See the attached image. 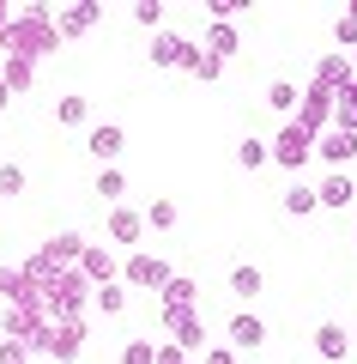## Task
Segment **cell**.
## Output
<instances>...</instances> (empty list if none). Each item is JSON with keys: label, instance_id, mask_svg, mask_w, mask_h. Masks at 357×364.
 Returning a JSON list of instances; mask_svg holds the SVG:
<instances>
[{"label": "cell", "instance_id": "cell-43", "mask_svg": "<svg viewBox=\"0 0 357 364\" xmlns=\"http://www.w3.org/2000/svg\"><path fill=\"white\" fill-rule=\"evenodd\" d=\"M188 364H200V358H188Z\"/></svg>", "mask_w": 357, "mask_h": 364}, {"label": "cell", "instance_id": "cell-41", "mask_svg": "<svg viewBox=\"0 0 357 364\" xmlns=\"http://www.w3.org/2000/svg\"><path fill=\"white\" fill-rule=\"evenodd\" d=\"M351 243H357V219H351Z\"/></svg>", "mask_w": 357, "mask_h": 364}, {"label": "cell", "instance_id": "cell-27", "mask_svg": "<svg viewBox=\"0 0 357 364\" xmlns=\"http://www.w3.org/2000/svg\"><path fill=\"white\" fill-rule=\"evenodd\" d=\"M97 195L109 200V207H128V176H121V170L109 164V170H103V176H97Z\"/></svg>", "mask_w": 357, "mask_h": 364}, {"label": "cell", "instance_id": "cell-33", "mask_svg": "<svg viewBox=\"0 0 357 364\" xmlns=\"http://www.w3.org/2000/svg\"><path fill=\"white\" fill-rule=\"evenodd\" d=\"M333 128L357 134V97H339V104H333Z\"/></svg>", "mask_w": 357, "mask_h": 364}, {"label": "cell", "instance_id": "cell-40", "mask_svg": "<svg viewBox=\"0 0 357 364\" xmlns=\"http://www.w3.org/2000/svg\"><path fill=\"white\" fill-rule=\"evenodd\" d=\"M6 25H13V13H6V0H0V37H6Z\"/></svg>", "mask_w": 357, "mask_h": 364}, {"label": "cell", "instance_id": "cell-9", "mask_svg": "<svg viewBox=\"0 0 357 364\" xmlns=\"http://www.w3.org/2000/svg\"><path fill=\"white\" fill-rule=\"evenodd\" d=\"M79 273H85L91 286H115V279H121V261H115V249L85 243V255H79Z\"/></svg>", "mask_w": 357, "mask_h": 364}, {"label": "cell", "instance_id": "cell-8", "mask_svg": "<svg viewBox=\"0 0 357 364\" xmlns=\"http://www.w3.org/2000/svg\"><path fill=\"white\" fill-rule=\"evenodd\" d=\"M315 79H321L327 91H339V97H345V91L357 85V61H351L345 49H333V55H321V61H315Z\"/></svg>", "mask_w": 357, "mask_h": 364}, {"label": "cell", "instance_id": "cell-22", "mask_svg": "<svg viewBox=\"0 0 357 364\" xmlns=\"http://www.w3.org/2000/svg\"><path fill=\"white\" fill-rule=\"evenodd\" d=\"M260 291H267V273H260V267H248V261H243V267H230V298H260Z\"/></svg>", "mask_w": 357, "mask_h": 364}, {"label": "cell", "instance_id": "cell-1", "mask_svg": "<svg viewBox=\"0 0 357 364\" xmlns=\"http://www.w3.org/2000/svg\"><path fill=\"white\" fill-rule=\"evenodd\" d=\"M61 25H55V6L49 0H31L25 13H13L6 37H0V55H25V61H43V55L61 49Z\"/></svg>", "mask_w": 357, "mask_h": 364}, {"label": "cell", "instance_id": "cell-18", "mask_svg": "<svg viewBox=\"0 0 357 364\" xmlns=\"http://www.w3.org/2000/svg\"><path fill=\"white\" fill-rule=\"evenodd\" d=\"M25 298H43V291L25 279V267H0V304L13 310V304H25Z\"/></svg>", "mask_w": 357, "mask_h": 364}, {"label": "cell", "instance_id": "cell-31", "mask_svg": "<svg viewBox=\"0 0 357 364\" xmlns=\"http://www.w3.org/2000/svg\"><path fill=\"white\" fill-rule=\"evenodd\" d=\"M133 25H145L158 37V31H164V0H133Z\"/></svg>", "mask_w": 357, "mask_h": 364}, {"label": "cell", "instance_id": "cell-2", "mask_svg": "<svg viewBox=\"0 0 357 364\" xmlns=\"http://www.w3.org/2000/svg\"><path fill=\"white\" fill-rule=\"evenodd\" d=\"M97 298V286H91L79 267H61L43 286V310H49V322H85V304Z\"/></svg>", "mask_w": 357, "mask_h": 364}, {"label": "cell", "instance_id": "cell-13", "mask_svg": "<svg viewBox=\"0 0 357 364\" xmlns=\"http://www.w3.org/2000/svg\"><path fill=\"white\" fill-rule=\"evenodd\" d=\"M315 158H321V164H351V158H357V134L327 128V134L315 140Z\"/></svg>", "mask_w": 357, "mask_h": 364}, {"label": "cell", "instance_id": "cell-42", "mask_svg": "<svg viewBox=\"0 0 357 364\" xmlns=\"http://www.w3.org/2000/svg\"><path fill=\"white\" fill-rule=\"evenodd\" d=\"M351 340H357V322H351Z\"/></svg>", "mask_w": 357, "mask_h": 364}, {"label": "cell", "instance_id": "cell-29", "mask_svg": "<svg viewBox=\"0 0 357 364\" xmlns=\"http://www.w3.org/2000/svg\"><path fill=\"white\" fill-rule=\"evenodd\" d=\"M91 304H97L103 316H121V310H128V279H115V286H97V298H91Z\"/></svg>", "mask_w": 357, "mask_h": 364}, {"label": "cell", "instance_id": "cell-39", "mask_svg": "<svg viewBox=\"0 0 357 364\" xmlns=\"http://www.w3.org/2000/svg\"><path fill=\"white\" fill-rule=\"evenodd\" d=\"M6 104H13V85H6V79H0V109H6Z\"/></svg>", "mask_w": 357, "mask_h": 364}, {"label": "cell", "instance_id": "cell-11", "mask_svg": "<svg viewBox=\"0 0 357 364\" xmlns=\"http://www.w3.org/2000/svg\"><path fill=\"white\" fill-rule=\"evenodd\" d=\"M79 352H85V322H55L49 328V358L55 364H79Z\"/></svg>", "mask_w": 357, "mask_h": 364}, {"label": "cell", "instance_id": "cell-7", "mask_svg": "<svg viewBox=\"0 0 357 364\" xmlns=\"http://www.w3.org/2000/svg\"><path fill=\"white\" fill-rule=\"evenodd\" d=\"M164 334H170V346H182V352H200L206 346L200 310H164Z\"/></svg>", "mask_w": 357, "mask_h": 364}, {"label": "cell", "instance_id": "cell-19", "mask_svg": "<svg viewBox=\"0 0 357 364\" xmlns=\"http://www.w3.org/2000/svg\"><path fill=\"white\" fill-rule=\"evenodd\" d=\"M315 195H321V213H339V207H351V195H357V188H351V176H345V170H333V176L321 182Z\"/></svg>", "mask_w": 357, "mask_h": 364}, {"label": "cell", "instance_id": "cell-30", "mask_svg": "<svg viewBox=\"0 0 357 364\" xmlns=\"http://www.w3.org/2000/svg\"><path fill=\"white\" fill-rule=\"evenodd\" d=\"M145 225H152V231H176V200L158 195L152 207H145Z\"/></svg>", "mask_w": 357, "mask_h": 364}, {"label": "cell", "instance_id": "cell-38", "mask_svg": "<svg viewBox=\"0 0 357 364\" xmlns=\"http://www.w3.org/2000/svg\"><path fill=\"white\" fill-rule=\"evenodd\" d=\"M158 364H188V352H182V346H170V340H164V346H158Z\"/></svg>", "mask_w": 357, "mask_h": 364}, {"label": "cell", "instance_id": "cell-20", "mask_svg": "<svg viewBox=\"0 0 357 364\" xmlns=\"http://www.w3.org/2000/svg\"><path fill=\"white\" fill-rule=\"evenodd\" d=\"M0 79L13 85V97H25V91L37 85V61H25V55H6V61H0Z\"/></svg>", "mask_w": 357, "mask_h": 364}, {"label": "cell", "instance_id": "cell-32", "mask_svg": "<svg viewBox=\"0 0 357 364\" xmlns=\"http://www.w3.org/2000/svg\"><path fill=\"white\" fill-rule=\"evenodd\" d=\"M121 364H158V346L152 340H128L121 346Z\"/></svg>", "mask_w": 357, "mask_h": 364}, {"label": "cell", "instance_id": "cell-23", "mask_svg": "<svg viewBox=\"0 0 357 364\" xmlns=\"http://www.w3.org/2000/svg\"><path fill=\"white\" fill-rule=\"evenodd\" d=\"M206 55H218V61H230V55L243 49V37H236V25H206Z\"/></svg>", "mask_w": 357, "mask_h": 364}, {"label": "cell", "instance_id": "cell-12", "mask_svg": "<svg viewBox=\"0 0 357 364\" xmlns=\"http://www.w3.org/2000/svg\"><path fill=\"white\" fill-rule=\"evenodd\" d=\"M309 346H315V352H321V358H327V364H339L345 352L357 346V340H351V328H339V322H321V328H315V340H309Z\"/></svg>", "mask_w": 357, "mask_h": 364}, {"label": "cell", "instance_id": "cell-21", "mask_svg": "<svg viewBox=\"0 0 357 364\" xmlns=\"http://www.w3.org/2000/svg\"><path fill=\"white\" fill-rule=\"evenodd\" d=\"M267 109H273V116H291V122H297V109H303V91H297L291 79H273V85H267Z\"/></svg>", "mask_w": 357, "mask_h": 364}, {"label": "cell", "instance_id": "cell-28", "mask_svg": "<svg viewBox=\"0 0 357 364\" xmlns=\"http://www.w3.org/2000/svg\"><path fill=\"white\" fill-rule=\"evenodd\" d=\"M85 104H91V97H79V91H67L61 104H55V122H61V128H85Z\"/></svg>", "mask_w": 357, "mask_h": 364}, {"label": "cell", "instance_id": "cell-16", "mask_svg": "<svg viewBox=\"0 0 357 364\" xmlns=\"http://www.w3.org/2000/svg\"><path fill=\"white\" fill-rule=\"evenodd\" d=\"M230 346L236 352H255V346H267V322H260V316H230Z\"/></svg>", "mask_w": 357, "mask_h": 364}, {"label": "cell", "instance_id": "cell-24", "mask_svg": "<svg viewBox=\"0 0 357 364\" xmlns=\"http://www.w3.org/2000/svg\"><path fill=\"white\" fill-rule=\"evenodd\" d=\"M285 213H291V219H309V213H321V195L315 188H309V182H291V188H285V200H279Z\"/></svg>", "mask_w": 357, "mask_h": 364}, {"label": "cell", "instance_id": "cell-5", "mask_svg": "<svg viewBox=\"0 0 357 364\" xmlns=\"http://www.w3.org/2000/svg\"><path fill=\"white\" fill-rule=\"evenodd\" d=\"M333 104H339V91H327L321 79H309V91H303V109H297V122H303V128L321 140V134L333 128Z\"/></svg>", "mask_w": 357, "mask_h": 364}, {"label": "cell", "instance_id": "cell-6", "mask_svg": "<svg viewBox=\"0 0 357 364\" xmlns=\"http://www.w3.org/2000/svg\"><path fill=\"white\" fill-rule=\"evenodd\" d=\"M121 279H128V291L133 286H140V291H164L176 273H170L164 255H128V261H121Z\"/></svg>", "mask_w": 357, "mask_h": 364}, {"label": "cell", "instance_id": "cell-10", "mask_svg": "<svg viewBox=\"0 0 357 364\" xmlns=\"http://www.w3.org/2000/svg\"><path fill=\"white\" fill-rule=\"evenodd\" d=\"M103 231H109L115 249H133L152 225H145V213H133V207H109V225H103Z\"/></svg>", "mask_w": 357, "mask_h": 364}, {"label": "cell", "instance_id": "cell-35", "mask_svg": "<svg viewBox=\"0 0 357 364\" xmlns=\"http://www.w3.org/2000/svg\"><path fill=\"white\" fill-rule=\"evenodd\" d=\"M0 364H31V346L25 340H0Z\"/></svg>", "mask_w": 357, "mask_h": 364}, {"label": "cell", "instance_id": "cell-26", "mask_svg": "<svg viewBox=\"0 0 357 364\" xmlns=\"http://www.w3.org/2000/svg\"><path fill=\"white\" fill-rule=\"evenodd\" d=\"M194 298H200V291H194L188 273H176V279L164 286V310H194Z\"/></svg>", "mask_w": 357, "mask_h": 364}, {"label": "cell", "instance_id": "cell-3", "mask_svg": "<svg viewBox=\"0 0 357 364\" xmlns=\"http://www.w3.org/2000/svg\"><path fill=\"white\" fill-rule=\"evenodd\" d=\"M309 158H315V134H309L303 122H285L279 140H273V164L279 170H303Z\"/></svg>", "mask_w": 357, "mask_h": 364}, {"label": "cell", "instance_id": "cell-14", "mask_svg": "<svg viewBox=\"0 0 357 364\" xmlns=\"http://www.w3.org/2000/svg\"><path fill=\"white\" fill-rule=\"evenodd\" d=\"M97 18H103V6H97V0H73L67 13H55V25H61V37H85V31L97 25Z\"/></svg>", "mask_w": 357, "mask_h": 364}, {"label": "cell", "instance_id": "cell-37", "mask_svg": "<svg viewBox=\"0 0 357 364\" xmlns=\"http://www.w3.org/2000/svg\"><path fill=\"white\" fill-rule=\"evenodd\" d=\"M236 358H243V352H236V346H212V352H206L200 364H236Z\"/></svg>", "mask_w": 357, "mask_h": 364}, {"label": "cell", "instance_id": "cell-17", "mask_svg": "<svg viewBox=\"0 0 357 364\" xmlns=\"http://www.w3.org/2000/svg\"><path fill=\"white\" fill-rule=\"evenodd\" d=\"M43 255H49L55 267H79V255H85V237H79V231H55L49 243H43Z\"/></svg>", "mask_w": 357, "mask_h": 364}, {"label": "cell", "instance_id": "cell-15", "mask_svg": "<svg viewBox=\"0 0 357 364\" xmlns=\"http://www.w3.org/2000/svg\"><path fill=\"white\" fill-rule=\"evenodd\" d=\"M85 152H91V158H103V164H115V158L128 152V134L103 122V128H91V134H85Z\"/></svg>", "mask_w": 357, "mask_h": 364}, {"label": "cell", "instance_id": "cell-44", "mask_svg": "<svg viewBox=\"0 0 357 364\" xmlns=\"http://www.w3.org/2000/svg\"><path fill=\"white\" fill-rule=\"evenodd\" d=\"M351 61H357V55H351Z\"/></svg>", "mask_w": 357, "mask_h": 364}, {"label": "cell", "instance_id": "cell-25", "mask_svg": "<svg viewBox=\"0 0 357 364\" xmlns=\"http://www.w3.org/2000/svg\"><path fill=\"white\" fill-rule=\"evenodd\" d=\"M236 164H243V170L273 164V140H255V134H248V140H236Z\"/></svg>", "mask_w": 357, "mask_h": 364}, {"label": "cell", "instance_id": "cell-4", "mask_svg": "<svg viewBox=\"0 0 357 364\" xmlns=\"http://www.w3.org/2000/svg\"><path fill=\"white\" fill-rule=\"evenodd\" d=\"M200 43H188L182 37V31H158L152 37V67H182V73H194V67H200Z\"/></svg>", "mask_w": 357, "mask_h": 364}, {"label": "cell", "instance_id": "cell-36", "mask_svg": "<svg viewBox=\"0 0 357 364\" xmlns=\"http://www.w3.org/2000/svg\"><path fill=\"white\" fill-rule=\"evenodd\" d=\"M218 73H224V61H218V55H200V67H194V79H200V85H212Z\"/></svg>", "mask_w": 357, "mask_h": 364}, {"label": "cell", "instance_id": "cell-34", "mask_svg": "<svg viewBox=\"0 0 357 364\" xmlns=\"http://www.w3.org/2000/svg\"><path fill=\"white\" fill-rule=\"evenodd\" d=\"M0 195H25V170L18 164H0Z\"/></svg>", "mask_w": 357, "mask_h": 364}]
</instances>
